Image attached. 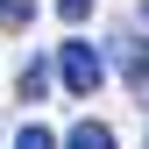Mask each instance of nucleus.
<instances>
[{"instance_id":"39448f33","label":"nucleus","mask_w":149,"mask_h":149,"mask_svg":"<svg viewBox=\"0 0 149 149\" xmlns=\"http://www.w3.org/2000/svg\"><path fill=\"white\" fill-rule=\"evenodd\" d=\"M14 149H57V135H50V128H43V121H29V128H22V135H14Z\"/></svg>"},{"instance_id":"423d86ee","label":"nucleus","mask_w":149,"mask_h":149,"mask_svg":"<svg viewBox=\"0 0 149 149\" xmlns=\"http://www.w3.org/2000/svg\"><path fill=\"white\" fill-rule=\"evenodd\" d=\"M57 14H64V22H85V14H92V0H57Z\"/></svg>"},{"instance_id":"f03ea898","label":"nucleus","mask_w":149,"mask_h":149,"mask_svg":"<svg viewBox=\"0 0 149 149\" xmlns=\"http://www.w3.org/2000/svg\"><path fill=\"white\" fill-rule=\"evenodd\" d=\"M64 149H114V128H107V121H78L64 135Z\"/></svg>"},{"instance_id":"f257e3e1","label":"nucleus","mask_w":149,"mask_h":149,"mask_svg":"<svg viewBox=\"0 0 149 149\" xmlns=\"http://www.w3.org/2000/svg\"><path fill=\"white\" fill-rule=\"evenodd\" d=\"M100 78H107L100 50H92V43H64V92H71V100H92Z\"/></svg>"},{"instance_id":"6e6552de","label":"nucleus","mask_w":149,"mask_h":149,"mask_svg":"<svg viewBox=\"0 0 149 149\" xmlns=\"http://www.w3.org/2000/svg\"><path fill=\"white\" fill-rule=\"evenodd\" d=\"M142 149H149V142H142Z\"/></svg>"},{"instance_id":"7ed1b4c3","label":"nucleus","mask_w":149,"mask_h":149,"mask_svg":"<svg viewBox=\"0 0 149 149\" xmlns=\"http://www.w3.org/2000/svg\"><path fill=\"white\" fill-rule=\"evenodd\" d=\"M43 92H50V64L29 57V64H22V100H43Z\"/></svg>"},{"instance_id":"0eeeda50","label":"nucleus","mask_w":149,"mask_h":149,"mask_svg":"<svg viewBox=\"0 0 149 149\" xmlns=\"http://www.w3.org/2000/svg\"><path fill=\"white\" fill-rule=\"evenodd\" d=\"M142 29H149V0H142Z\"/></svg>"},{"instance_id":"20e7f679","label":"nucleus","mask_w":149,"mask_h":149,"mask_svg":"<svg viewBox=\"0 0 149 149\" xmlns=\"http://www.w3.org/2000/svg\"><path fill=\"white\" fill-rule=\"evenodd\" d=\"M0 22H7V29H29L36 22V0H0Z\"/></svg>"}]
</instances>
